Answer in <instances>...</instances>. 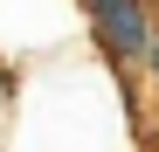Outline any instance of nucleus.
<instances>
[{
	"mask_svg": "<svg viewBox=\"0 0 159 152\" xmlns=\"http://www.w3.org/2000/svg\"><path fill=\"white\" fill-rule=\"evenodd\" d=\"M139 76H145L152 97H159V21H152V48H145V69H139Z\"/></svg>",
	"mask_w": 159,
	"mask_h": 152,
	"instance_id": "nucleus-3",
	"label": "nucleus"
},
{
	"mask_svg": "<svg viewBox=\"0 0 159 152\" xmlns=\"http://www.w3.org/2000/svg\"><path fill=\"white\" fill-rule=\"evenodd\" d=\"M0 124H7V69H0Z\"/></svg>",
	"mask_w": 159,
	"mask_h": 152,
	"instance_id": "nucleus-4",
	"label": "nucleus"
},
{
	"mask_svg": "<svg viewBox=\"0 0 159 152\" xmlns=\"http://www.w3.org/2000/svg\"><path fill=\"white\" fill-rule=\"evenodd\" d=\"M139 118L104 62H35L7 83L0 152H131Z\"/></svg>",
	"mask_w": 159,
	"mask_h": 152,
	"instance_id": "nucleus-1",
	"label": "nucleus"
},
{
	"mask_svg": "<svg viewBox=\"0 0 159 152\" xmlns=\"http://www.w3.org/2000/svg\"><path fill=\"white\" fill-rule=\"evenodd\" d=\"M69 7H76V21H83V35L97 48V62L111 76H139L145 69L152 21H159L152 0H69Z\"/></svg>",
	"mask_w": 159,
	"mask_h": 152,
	"instance_id": "nucleus-2",
	"label": "nucleus"
}]
</instances>
